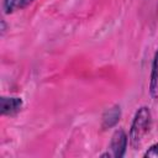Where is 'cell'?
<instances>
[{
    "label": "cell",
    "mask_w": 158,
    "mask_h": 158,
    "mask_svg": "<svg viewBox=\"0 0 158 158\" xmlns=\"http://www.w3.org/2000/svg\"><path fill=\"white\" fill-rule=\"evenodd\" d=\"M127 143H128V139H127L126 132L122 128L116 130L110 141V149H111L112 157H116V158L123 157L126 153Z\"/></svg>",
    "instance_id": "cell-2"
},
{
    "label": "cell",
    "mask_w": 158,
    "mask_h": 158,
    "mask_svg": "<svg viewBox=\"0 0 158 158\" xmlns=\"http://www.w3.org/2000/svg\"><path fill=\"white\" fill-rule=\"evenodd\" d=\"M5 28H6V23H5V21H4V20H1V35H4Z\"/></svg>",
    "instance_id": "cell-9"
},
{
    "label": "cell",
    "mask_w": 158,
    "mask_h": 158,
    "mask_svg": "<svg viewBox=\"0 0 158 158\" xmlns=\"http://www.w3.org/2000/svg\"><path fill=\"white\" fill-rule=\"evenodd\" d=\"M32 1H33V0H21L20 4H19V7H20V9H23V7H26L27 5H30Z\"/></svg>",
    "instance_id": "cell-8"
},
{
    "label": "cell",
    "mask_w": 158,
    "mask_h": 158,
    "mask_svg": "<svg viewBox=\"0 0 158 158\" xmlns=\"http://www.w3.org/2000/svg\"><path fill=\"white\" fill-rule=\"evenodd\" d=\"M21 0H4V10L6 14H10L15 10V7H19Z\"/></svg>",
    "instance_id": "cell-6"
},
{
    "label": "cell",
    "mask_w": 158,
    "mask_h": 158,
    "mask_svg": "<svg viewBox=\"0 0 158 158\" xmlns=\"http://www.w3.org/2000/svg\"><path fill=\"white\" fill-rule=\"evenodd\" d=\"M143 157H154V158H157L158 157V143H154V144H152L147 151H146V153L143 154Z\"/></svg>",
    "instance_id": "cell-7"
},
{
    "label": "cell",
    "mask_w": 158,
    "mask_h": 158,
    "mask_svg": "<svg viewBox=\"0 0 158 158\" xmlns=\"http://www.w3.org/2000/svg\"><path fill=\"white\" fill-rule=\"evenodd\" d=\"M23 106V101L17 96H1L0 99V111L4 116L16 115Z\"/></svg>",
    "instance_id": "cell-3"
},
{
    "label": "cell",
    "mask_w": 158,
    "mask_h": 158,
    "mask_svg": "<svg viewBox=\"0 0 158 158\" xmlns=\"http://www.w3.org/2000/svg\"><path fill=\"white\" fill-rule=\"evenodd\" d=\"M120 117H121V109H120V106H118V105L111 106V107L107 109V110L104 112V115H102V122H101L102 128L106 130V128L114 127V126L118 122Z\"/></svg>",
    "instance_id": "cell-4"
},
{
    "label": "cell",
    "mask_w": 158,
    "mask_h": 158,
    "mask_svg": "<svg viewBox=\"0 0 158 158\" xmlns=\"http://www.w3.org/2000/svg\"><path fill=\"white\" fill-rule=\"evenodd\" d=\"M151 125H152V115L149 109L147 106L139 107L135 114L128 133L130 144L132 146L133 149H138L141 147L146 135L149 132Z\"/></svg>",
    "instance_id": "cell-1"
},
{
    "label": "cell",
    "mask_w": 158,
    "mask_h": 158,
    "mask_svg": "<svg viewBox=\"0 0 158 158\" xmlns=\"http://www.w3.org/2000/svg\"><path fill=\"white\" fill-rule=\"evenodd\" d=\"M149 93L153 98H158V49L154 53L152 70H151V80H149Z\"/></svg>",
    "instance_id": "cell-5"
}]
</instances>
